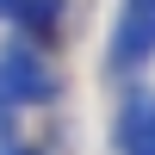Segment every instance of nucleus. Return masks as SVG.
Masks as SVG:
<instances>
[{
    "label": "nucleus",
    "instance_id": "f257e3e1",
    "mask_svg": "<svg viewBox=\"0 0 155 155\" xmlns=\"http://www.w3.org/2000/svg\"><path fill=\"white\" fill-rule=\"evenodd\" d=\"M0 81H6L12 106H37V99H50V93H56V74H50L37 56H25V50H12V56L0 62Z\"/></svg>",
    "mask_w": 155,
    "mask_h": 155
},
{
    "label": "nucleus",
    "instance_id": "39448f33",
    "mask_svg": "<svg viewBox=\"0 0 155 155\" xmlns=\"http://www.w3.org/2000/svg\"><path fill=\"white\" fill-rule=\"evenodd\" d=\"M12 155H19V149H12Z\"/></svg>",
    "mask_w": 155,
    "mask_h": 155
},
{
    "label": "nucleus",
    "instance_id": "7ed1b4c3",
    "mask_svg": "<svg viewBox=\"0 0 155 155\" xmlns=\"http://www.w3.org/2000/svg\"><path fill=\"white\" fill-rule=\"evenodd\" d=\"M118 149H124V155H155V106L137 99V106L124 112V124H118Z\"/></svg>",
    "mask_w": 155,
    "mask_h": 155
},
{
    "label": "nucleus",
    "instance_id": "20e7f679",
    "mask_svg": "<svg viewBox=\"0 0 155 155\" xmlns=\"http://www.w3.org/2000/svg\"><path fill=\"white\" fill-rule=\"evenodd\" d=\"M19 19L31 25V31H56V19H62V0H19Z\"/></svg>",
    "mask_w": 155,
    "mask_h": 155
},
{
    "label": "nucleus",
    "instance_id": "f03ea898",
    "mask_svg": "<svg viewBox=\"0 0 155 155\" xmlns=\"http://www.w3.org/2000/svg\"><path fill=\"white\" fill-rule=\"evenodd\" d=\"M149 50H155V0H130L124 6V25H118V62L137 68Z\"/></svg>",
    "mask_w": 155,
    "mask_h": 155
}]
</instances>
